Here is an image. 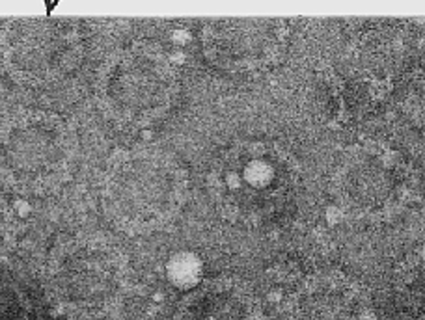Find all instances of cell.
Instances as JSON below:
<instances>
[{"mask_svg": "<svg viewBox=\"0 0 425 320\" xmlns=\"http://www.w3.org/2000/svg\"><path fill=\"white\" fill-rule=\"evenodd\" d=\"M406 97H408V110L418 119V123L425 127V58L408 79Z\"/></svg>", "mask_w": 425, "mask_h": 320, "instance_id": "cell-4", "label": "cell"}, {"mask_svg": "<svg viewBox=\"0 0 425 320\" xmlns=\"http://www.w3.org/2000/svg\"><path fill=\"white\" fill-rule=\"evenodd\" d=\"M220 183L226 186V209L250 225L276 222L295 196L293 160L276 145L250 144L233 151Z\"/></svg>", "mask_w": 425, "mask_h": 320, "instance_id": "cell-1", "label": "cell"}, {"mask_svg": "<svg viewBox=\"0 0 425 320\" xmlns=\"http://www.w3.org/2000/svg\"><path fill=\"white\" fill-rule=\"evenodd\" d=\"M295 320H367L362 294L343 275H314L295 296Z\"/></svg>", "mask_w": 425, "mask_h": 320, "instance_id": "cell-2", "label": "cell"}, {"mask_svg": "<svg viewBox=\"0 0 425 320\" xmlns=\"http://www.w3.org/2000/svg\"><path fill=\"white\" fill-rule=\"evenodd\" d=\"M399 305L408 320H425V249L406 259L397 274Z\"/></svg>", "mask_w": 425, "mask_h": 320, "instance_id": "cell-3", "label": "cell"}]
</instances>
